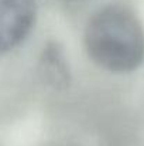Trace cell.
I'll return each mask as SVG.
<instances>
[{
	"instance_id": "obj_1",
	"label": "cell",
	"mask_w": 144,
	"mask_h": 146,
	"mask_svg": "<svg viewBox=\"0 0 144 146\" xmlns=\"http://www.w3.org/2000/svg\"><path fill=\"white\" fill-rule=\"evenodd\" d=\"M84 44L89 58L113 74H129L144 62V27L124 3H109L89 17Z\"/></svg>"
},
{
	"instance_id": "obj_2",
	"label": "cell",
	"mask_w": 144,
	"mask_h": 146,
	"mask_svg": "<svg viewBox=\"0 0 144 146\" xmlns=\"http://www.w3.org/2000/svg\"><path fill=\"white\" fill-rule=\"evenodd\" d=\"M36 17V0H0V54L10 52L28 37Z\"/></svg>"
},
{
	"instance_id": "obj_3",
	"label": "cell",
	"mask_w": 144,
	"mask_h": 146,
	"mask_svg": "<svg viewBox=\"0 0 144 146\" xmlns=\"http://www.w3.org/2000/svg\"><path fill=\"white\" fill-rule=\"evenodd\" d=\"M38 74L44 84L55 90H64L69 85L71 72L64 50L57 43H48L38 60Z\"/></svg>"
},
{
	"instance_id": "obj_4",
	"label": "cell",
	"mask_w": 144,
	"mask_h": 146,
	"mask_svg": "<svg viewBox=\"0 0 144 146\" xmlns=\"http://www.w3.org/2000/svg\"><path fill=\"white\" fill-rule=\"evenodd\" d=\"M43 146H75V145H71V143H66V142H48V143Z\"/></svg>"
}]
</instances>
